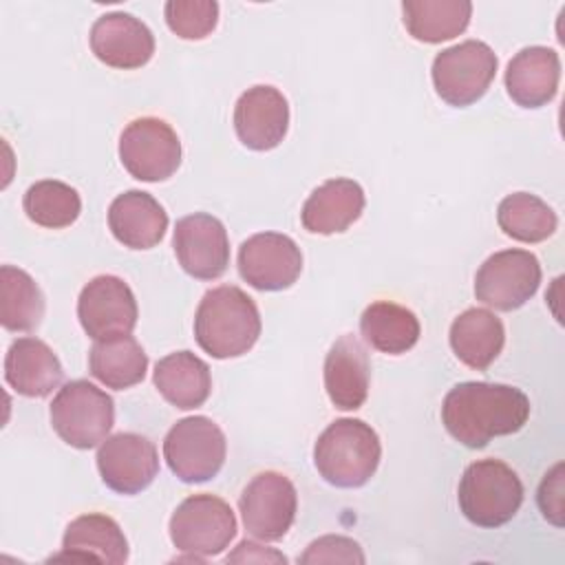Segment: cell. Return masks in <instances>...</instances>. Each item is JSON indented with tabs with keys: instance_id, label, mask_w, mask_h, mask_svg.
I'll return each instance as SVG.
<instances>
[{
	"instance_id": "cell-2",
	"label": "cell",
	"mask_w": 565,
	"mask_h": 565,
	"mask_svg": "<svg viewBox=\"0 0 565 565\" xmlns=\"http://www.w3.org/2000/svg\"><path fill=\"white\" fill-rule=\"evenodd\" d=\"M260 335L256 302L236 285H221L203 294L194 313L196 344L216 360L247 353Z\"/></svg>"
},
{
	"instance_id": "cell-23",
	"label": "cell",
	"mask_w": 565,
	"mask_h": 565,
	"mask_svg": "<svg viewBox=\"0 0 565 565\" xmlns=\"http://www.w3.org/2000/svg\"><path fill=\"white\" fill-rule=\"evenodd\" d=\"M53 558L102 561L121 565L128 561V541L115 519L90 512L73 519L66 525L62 536V554Z\"/></svg>"
},
{
	"instance_id": "cell-12",
	"label": "cell",
	"mask_w": 565,
	"mask_h": 565,
	"mask_svg": "<svg viewBox=\"0 0 565 565\" xmlns=\"http://www.w3.org/2000/svg\"><path fill=\"white\" fill-rule=\"evenodd\" d=\"M238 274L258 291H282L302 271V252L294 238L278 232H260L238 247Z\"/></svg>"
},
{
	"instance_id": "cell-6",
	"label": "cell",
	"mask_w": 565,
	"mask_h": 565,
	"mask_svg": "<svg viewBox=\"0 0 565 565\" xmlns=\"http://www.w3.org/2000/svg\"><path fill=\"white\" fill-rule=\"evenodd\" d=\"M227 455V441L218 424L205 415L179 419L163 439V459L183 483L214 479Z\"/></svg>"
},
{
	"instance_id": "cell-3",
	"label": "cell",
	"mask_w": 565,
	"mask_h": 565,
	"mask_svg": "<svg viewBox=\"0 0 565 565\" xmlns=\"http://www.w3.org/2000/svg\"><path fill=\"white\" fill-rule=\"evenodd\" d=\"M382 444L371 424L342 417L329 424L316 446L313 463L318 475L335 488H360L377 470Z\"/></svg>"
},
{
	"instance_id": "cell-14",
	"label": "cell",
	"mask_w": 565,
	"mask_h": 565,
	"mask_svg": "<svg viewBox=\"0 0 565 565\" xmlns=\"http://www.w3.org/2000/svg\"><path fill=\"white\" fill-rule=\"evenodd\" d=\"M172 247L179 265L196 280H216L230 265V238L225 225L205 212L177 221Z\"/></svg>"
},
{
	"instance_id": "cell-11",
	"label": "cell",
	"mask_w": 565,
	"mask_h": 565,
	"mask_svg": "<svg viewBox=\"0 0 565 565\" xmlns=\"http://www.w3.org/2000/svg\"><path fill=\"white\" fill-rule=\"evenodd\" d=\"M245 532L256 541H280L298 510L296 486L289 477L265 470L256 475L238 497Z\"/></svg>"
},
{
	"instance_id": "cell-24",
	"label": "cell",
	"mask_w": 565,
	"mask_h": 565,
	"mask_svg": "<svg viewBox=\"0 0 565 565\" xmlns=\"http://www.w3.org/2000/svg\"><path fill=\"white\" fill-rule=\"evenodd\" d=\"M152 382L161 397L181 411L203 406L212 391L210 366L192 351H174L161 358L154 364Z\"/></svg>"
},
{
	"instance_id": "cell-15",
	"label": "cell",
	"mask_w": 565,
	"mask_h": 565,
	"mask_svg": "<svg viewBox=\"0 0 565 565\" xmlns=\"http://www.w3.org/2000/svg\"><path fill=\"white\" fill-rule=\"evenodd\" d=\"M95 459L102 481L117 494H139L159 475L157 448L139 433L106 437Z\"/></svg>"
},
{
	"instance_id": "cell-18",
	"label": "cell",
	"mask_w": 565,
	"mask_h": 565,
	"mask_svg": "<svg viewBox=\"0 0 565 565\" xmlns=\"http://www.w3.org/2000/svg\"><path fill=\"white\" fill-rule=\"evenodd\" d=\"M324 388L340 411H355L366 402L371 364L364 344L347 333L340 335L324 358Z\"/></svg>"
},
{
	"instance_id": "cell-22",
	"label": "cell",
	"mask_w": 565,
	"mask_h": 565,
	"mask_svg": "<svg viewBox=\"0 0 565 565\" xmlns=\"http://www.w3.org/2000/svg\"><path fill=\"white\" fill-rule=\"evenodd\" d=\"M113 236L130 249H150L161 243L168 230L163 205L143 190H128L113 199L108 207Z\"/></svg>"
},
{
	"instance_id": "cell-10",
	"label": "cell",
	"mask_w": 565,
	"mask_h": 565,
	"mask_svg": "<svg viewBox=\"0 0 565 565\" xmlns=\"http://www.w3.org/2000/svg\"><path fill=\"white\" fill-rule=\"evenodd\" d=\"M541 285V263L527 249H501L488 256L475 276V296L499 311L523 307Z\"/></svg>"
},
{
	"instance_id": "cell-16",
	"label": "cell",
	"mask_w": 565,
	"mask_h": 565,
	"mask_svg": "<svg viewBox=\"0 0 565 565\" xmlns=\"http://www.w3.org/2000/svg\"><path fill=\"white\" fill-rule=\"evenodd\" d=\"M289 104L287 97L269 84L247 88L234 106V130L249 150H274L287 135Z\"/></svg>"
},
{
	"instance_id": "cell-34",
	"label": "cell",
	"mask_w": 565,
	"mask_h": 565,
	"mask_svg": "<svg viewBox=\"0 0 565 565\" xmlns=\"http://www.w3.org/2000/svg\"><path fill=\"white\" fill-rule=\"evenodd\" d=\"M539 508L547 521L563 525V463H556L539 486Z\"/></svg>"
},
{
	"instance_id": "cell-27",
	"label": "cell",
	"mask_w": 565,
	"mask_h": 565,
	"mask_svg": "<svg viewBox=\"0 0 565 565\" xmlns=\"http://www.w3.org/2000/svg\"><path fill=\"white\" fill-rule=\"evenodd\" d=\"M360 333L375 351L402 355L417 344L422 327L411 309L391 300H375L360 316Z\"/></svg>"
},
{
	"instance_id": "cell-25",
	"label": "cell",
	"mask_w": 565,
	"mask_h": 565,
	"mask_svg": "<svg viewBox=\"0 0 565 565\" xmlns=\"http://www.w3.org/2000/svg\"><path fill=\"white\" fill-rule=\"evenodd\" d=\"M450 349L470 369L486 371L505 344L503 322L488 309H466L450 324Z\"/></svg>"
},
{
	"instance_id": "cell-7",
	"label": "cell",
	"mask_w": 565,
	"mask_h": 565,
	"mask_svg": "<svg viewBox=\"0 0 565 565\" xmlns=\"http://www.w3.org/2000/svg\"><path fill=\"white\" fill-rule=\"evenodd\" d=\"M497 66L499 60L486 42L466 40L435 55L430 68L433 86L446 104L463 108L486 95Z\"/></svg>"
},
{
	"instance_id": "cell-9",
	"label": "cell",
	"mask_w": 565,
	"mask_h": 565,
	"mask_svg": "<svg viewBox=\"0 0 565 565\" xmlns=\"http://www.w3.org/2000/svg\"><path fill=\"white\" fill-rule=\"evenodd\" d=\"M119 159L137 181H166L181 166L179 135L159 117L132 119L119 137Z\"/></svg>"
},
{
	"instance_id": "cell-31",
	"label": "cell",
	"mask_w": 565,
	"mask_h": 565,
	"mask_svg": "<svg viewBox=\"0 0 565 565\" xmlns=\"http://www.w3.org/2000/svg\"><path fill=\"white\" fill-rule=\"evenodd\" d=\"M26 216L49 230H62L77 221L82 212V199L75 188L57 179H42L29 185L22 199Z\"/></svg>"
},
{
	"instance_id": "cell-28",
	"label": "cell",
	"mask_w": 565,
	"mask_h": 565,
	"mask_svg": "<svg viewBox=\"0 0 565 565\" xmlns=\"http://www.w3.org/2000/svg\"><path fill=\"white\" fill-rule=\"evenodd\" d=\"M404 26L426 44H439L461 35L472 15L468 0H406L402 2Z\"/></svg>"
},
{
	"instance_id": "cell-13",
	"label": "cell",
	"mask_w": 565,
	"mask_h": 565,
	"mask_svg": "<svg viewBox=\"0 0 565 565\" xmlns=\"http://www.w3.org/2000/svg\"><path fill=\"white\" fill-rule=\"evenodd\" d=\"M77 318L82 329L93 340L132 333L139 309L132 289L110 274L88 280L77 298Z\"/></svg>"
},
{
	"instance_id": "cell-32",
	"label": "cell",
	"mask_w": 565,
	"mask_h": 565,
	"mask_svg": "<svg viewBox=\"0 0 565 565\" xmlns=\"http://www.w3.org/2000/svg\"><path fill=\"white\" fill-rule=\"evenodd\" d=\"M168 29L183 40L207 38L218 22V2L214 0H168L163 7Z\"/></svg>"
},
{
	"instance_id": "cell-5",
	"label": "cell",
	"mask_w": 565,
	"mask_h": 565,
	"mask_svg": "<svg viewBox=\"0 0 565 565\" xmlns=\"http://www.w3.org/2000/svg\"><path fill=\"white\" fill-rule=\"evenodd\" d=\"M49 417L64 444L88 450L108 437L115 424V402L93 382L73 380L53 397Z\"/></svg>"
},
{
	"instance_id": "cell-35",
	"label": "cell",
	"mask_w": 565,
	"mask_h": 565,
	"mask_svg": "<svg viewBox=\"0 0 565 565\" xmlns=\"http://www.w3.org/2000/svg\"><path fill=\"white\" fill-rule=\"evenodd\" d=\"M227 563H287V556L271 547H263L254 541H241L232 554L225 558Z\"/></svg>"
},
{
	"instance_id": "cell-17",
	"label": "cell",
	"mask_w": 565,
	"mask_h": 565,
	"mask_svg": "<svg viewBox=\"0 0 565 565\" xmlns=\"http://www.w3.org/2000/svg\"><path fill=\"white\" fill-rule=\"evenodd\" d=\"M88 42L95 57L113 68H141L154 55L152 31L124 11L99 15L90 26Z\"/></svg>"
},
{
	"instance_id": "cell-29",
	"label": "cell",
	"mask_w": 565,
	"mask_h": 565,
	"mask_svg": "<svg viewBox=\"0 0 565 565\" xmlns=\"http://www.w3.org/2000/svg\"><path fill=\"white\" fill-rule=\"evenodd\" d=\"M44 318V294L20 267H0V322L7 331H33Z\"/></svg>"
},
{
	"instance_id": "cell-33",
	"label": "cell",
	"mask_w": 565,
	"mask_h": 565,
	"mask_svg": "<svg viewBox=\"0 0 565 565\" xmlns=\"http://www.w3.org/2000/svg\"><path fill=\"white\" fill-rule=\"evenodd\" d=\"M302 565L311 563H364V552L358 541L340 534H327L309 543L298 558Z\"/></svg>"
},
{
	"instance_id": "cell-20",
	"label": "cell",
	"mask_w": 565,
	"mask_h": 565,
	"mask_svg": "<svg viewBox=\"0 0 565 565\" xmlns=\"http://www.w3.org/2000/svg\"><path fill=\"white\" fill-rule=\"evenodd\" d=\"M7 384L24 397H46L64 380V369L53 349L38 338H18L4 358Z\"/></svg>"
},
{
	"instance_id": "cell-8",
	"label": "cell",
	"mask_w": 565,
	"mask_h": 565,
	"mask_svg": "<svg viewBox=\"0 0 565 565\" xmlns=\"http://www.w3.org/2000/svg\"><path fill=\"white\" fill-rule=\"evenodd\" d=\"M170 541L192 556H216L236 536V516L227 501L214 494L183 499L170 516Z\"/></svg>"
},
{
	"instance_id": "cell-26",
	"label": "cell",
	"mask_w": 565,
	"mask_h": 565,
	"mask_svg": "<svg viewBox=\"0 0 565 565\" xmlns=\"http://www.w3.org/2000/svg\"><path fill=\"white\" fill-rule=\"evenodd\" d=\"M88 371L104 386L124 391L146 377L148 355L130 333L95 340L88 351Z\"/></svg>"
},
{
	"instance_id": "cell-4",
	"label": "cell",
	"mask_w": 565,
	"mask_h": 565,
	"mask_svg": "<svg viewBox=\"0 0 565 565\" xmlns=\"http://www.w3.org/2000/svg\"><path fill=\"white\" fill-rule=\"evenodd\" d=\"M461 514L477 527H501L514 519L523 503L519 475L499 459L472 461L459 481Z\"/></svg>"
},
{
	"instance_id": "cell-1",
	"label": "cell",
	"mask_w": 565,
	"mask_h": 565,
	"mask_svg": "<svg viewBox=\"0 0 565 565\" xmlns=\"http://www.w3.org/2000/svg\"><path fill=\"white\" fill-rule=\"evenodd\" d=\"M527 417V395L497 382H461L446 393L441 404L446 430L468 448H486L494 437L521 430Z\"/></svg>"
},
{
	"instance_id": "cell-19",
	"label": "cell",
	"mask_w": 565,
	"mask_h": 565,
	"mask_svg": "<svg viewBox=\"0 0 565 565\" xmlns=\"http://www.w3.org/2000/svg\"><path fill=\"white\" fill-rule=\"evenodd\" d=\"M561 82V57L550 46L521 49L505 68V88L514 104L541 108L550 104Z\"/></svg>"
},
{
	"instance_id": "cell-21",
	"label": "cell",
	"mask_w": 565,
	"mask_h": 565,
	"mask_svg": "<svg viewBox=\"0 0 565 565\" xmlns=\"http://www.w3.org/2000/svg\"><path fill=\"white\" fill-rule=\"evenodd\" d=\"M364 203V190L358 181L329 179L307 196L300 221L311 234H340L362 216Z\"/></svg>"
},
{
	"instance_id": "cell-30",
	"label": "cell",
	"mask_w": 565,
	"mask_h": 565,
	"mask_svg": "<svg viewBox=\"0 0 565 565\" xmlns=\"http://www.w3.org/2000/svg\"><path fill=\"white\" fill-rule=\"evenodd\" d=\"M497 223L505 236L521 243H541L558 227L556 212L530 192L508 194L497 207Z\"/></svg>"
}]
</instances>
